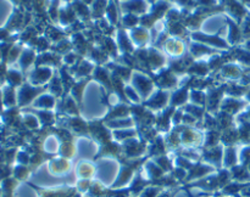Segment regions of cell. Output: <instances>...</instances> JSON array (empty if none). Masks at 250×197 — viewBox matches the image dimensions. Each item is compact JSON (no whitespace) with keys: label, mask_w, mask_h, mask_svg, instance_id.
Masks as SVG:
<instances>
[{"label":"cell","mask_w":250,"mask_h":197,"mask_svg":"<svg viewBox=\"0 0 250 197\" xmlns=\"http://www.w3.org/2000/svg\"><path fill=\"white\" fill-rule=\"evenodd\" d=\"M203 141L202 133L193 128H185L180 133V143L186 147H197Z\"/></svg>","instance_id":"1"},{"label":"cell","mask_w":250,"mask_h":197,"mask_svg":"<svg viewBox=\"0 0 250 197\" xmlns=\"http://www.w3.org/2000/svg\"><path fill=\"white\" fill-rule=\"evenodd\" d=\"M48 167L49 172H50L51 174L56 175V177H61V175L70 172L71 163L68 162L67 160H65V158H55V160L50 161Z\"/></svg>","instance_id":"2"},{"label":"cell","mask_w":250,"mask_h":197,"mask_svg":"<svg viewBox=\"0 0 250 197\" xmlns=\"http://www.w3.org/2000/svg\"><path fill=\"white\" fill-rule=\"evenodd\" d=\"M37 90H34L32 87H22L17 91V104L20 106H26V105L33 102V100L37 99Z\"/></svg>","instance_id":"3"},{"label":"cell","mask_w":250,"mask_h":197,"mask_svg":"<svg viewBox=\"0 0 250 197\" xmlns=\"http://www.w3.org/2000/svg\"><path fill=\"white\" fill-rule=\"evenodd\" d=\"M95 172H97V167L88 161H82L76 168V174L84 180L90 179L95 174Z\"/></svg>","instance_id":"4"},{"label":"cell","mask_w":250,"mask_h":197,"mask_svg":"<svg viewBox=\"0 0 250 197\" xmlns=\"http://www.w3.org/2000/svg\"><path fill=\"white\" fill-rule=\"evenodd\" d=\"M33 106L36 108L42 109V111H48V109H51L55 107V100H54V97L51 95H41V96H38L33 101Z\"/></svg>","instance_id":"5"},{"label":"cell","mask_w":250,"mask_h":197,"mask_svg":"<svg viewBox=\"0 0 250 197\" xmlns=\"http://www.w3.org/2000/svg\"><path fill=\"white\" fill-rule=\"evenodd\" d=\"M167 97L164 92H158V94L153 95L151 100H149L146 106L153 111H160V109L165 108L166 104H167Z\"/></svg>","instance_id":"6"},{"label":"cell","mask_w":250,"mask_h":197,"mask_svg":"<svg viewBox=\"0 0 250 197\" xmlns=\"http://www.w3.org/2000/svg\"><path fill=\"white\" fill-rule=\"evenodd\" d=\"M1 97L2 104H4L5 106H14L17 102V94L11 87H5V89H2Z\"/></svg>","instance_id":"7"},{"label":"cell","mask_w":250,"mask_h":197,"mask_svg":"<svg viewBox=\"0 0 250 197\" xmlns=\"http://www.w3.org/2000/svg\"><path fill=\"white\" fill-rule=\"evenodd\" d=\"M237 160H238V153L236 152L233 147H229L226 152H224V161L222 162H225L227 167H232Z\"/></svg>","instance_id":"8"},{"label":"cell","mask_w":250,"mask_h":197,"mask_svg":"<svg viewBox=\"0 0 250 197\" xmlns=\"http://www.w3.org/2000/svg\"><path fill=\"white\" fill-rule=\"evenodd\" d=\"M22 122H23V123L26 124L29 129L38 128L39 123H41L38 116H37V114H33V113L23 114V117H22Z\"/></svg>","instance_id":"9"},{"label":"cell","mask_w":250,"mask_h":197,"mask_svg":"<svg viewBox=\"0 0 250 197\" xmlns=\"http://www.w3.org/2000/svg\"><path fill=\"white\" fill-rule=\"evenodd\" d=\"M44 148L45 151H48L49 153H54L59 150V141L58 138L54 135L48 136V139L45 140V143H44Z\"/></svg>","instance_id":"10"},{"label":"cell","mask_w":250,"mask_h":197,"mask_svg":"<svg viewBox=\"0 0 250 197\" xmlns=\"http://www.w3.org/2000/svg\"><path fill=\"white\" fill-rule=\"evenodd\" d=\"M61 155L63 156L65 158H70L75 155V151H76V146L73 143H71V141H63V143L61 145Z\"/></svg>","instance_id":"11"},{"label":"cell","mask_w":250,"mask_h":197,"mask_svg":"<svg viewBox=\"0 0 250 197\" xmlns=\"http://www.w3.org/2000/svg\"><path fill=\"white\" fill-rule=\"evenodd\" d=\"M238 158L242 161V163L250 162V146H246L242 148L241 153L238 155Z\"/></svg>","instance_id":"12"},{"label":"cell","mask_w":250,"mask_h":197,"mask_svg":"<svg viewBox=\"0 0 250 197\" xmlns=\"http://www.w3.org/2000/svg\"><path fill=\"white\" fill-rule=\"evenodd\" d=\"M246 99H247V101H248L249 104H250V90L246 94Z\"/></svg>","instance_id":"13"}]
</instances>
